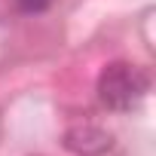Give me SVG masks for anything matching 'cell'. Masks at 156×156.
I'll return each mask as SVG.
<instances>
[{
    "label": "cell",
    "instance_id": "3",
    "mask_svg": "<svg viewBox=\"0 0 156 156\" xmlns=\"http://www.w3.org/2000/svg\"><path fill=\"white\" fill-rule=\"evenodd\" d=\"M19 6H22L25 12H40V9L49 6V0H19Z\"/></svg>",
    "mask_w": 156,
    "mask_h": 156
},
{
    "label": "cell",
    "instance_id": "1",
    "mask_svg": "<svg viewBox=\"0 0 156 156\" xmlns=\"http://www.w3.org/2000/svg\"><path fill=\"white\" fill-rule=\"evenodd\" d=\"M150 89V76L144 67L129 61H113L98 76V98L110 110H132Z\"/></svg>",
    "mask_w": 156,
    "mask_h": 156
},
{
    "label": "cell",
    "instance_id": "2",
    "mask_svg": "<svg viewBox=\"0 0 156 156\" xmlns=\"http://www.w3.org/2000/svg\"><path fill=\"white\" fill-rule=\"evenodd\" d=\"M64 147L73 153H83V156H95L110 147V135L98 126H76L64 135Z\"/></svg>",
    "mask_w": 156,
    "mask_h": 156
}]
</instances>
